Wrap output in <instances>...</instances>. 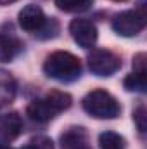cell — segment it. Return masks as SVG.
I'll use <instances>...</instances> for the list:
<instances>
[{
    "label": "cell",
    "mask_w": 147,
    "mask_h": 149,
    "mask_svg": "<svg viewBox=\"0 0 147 149\" xmlns=\"http://www.w3.org/2000/svg\"><path fill=\"white\" fill-rule=\"evenodd\" d=\"M94 0H55V5L64 12H81L87 10Z\"/></svg>",
    "instance_id": "9a60e30c"
},
{
    "label": "cell",
    "mask_w": 147,
    "mask_h": 149,
    "mask_svg": "<svg viewBox=\"0 0 147 149\" xmlns=\"http://www.w3.org/2000/svg\"><path fill=\"white\" fill-rule=\"evenodd\" d=\"M125 139L116 134V132H111L106 130L99 135V148L101 149H125Z\"/></svg>",
    "instance_id": "4fadbf2b"
},
{
    "label": "cell",
    "mask_w": 147,
    "mask_h": 149,
    "mask_svg": "<svg viewBox=\"0 0 147 149\" xmlns=\"http://www.w3.org/2000/svg\"><path fill=\"white\" fill-rule=\"evenodd\" d=\"M23 120L17 113H9L0 118V141L9 142L21 135L23 132Z\"/></svg>",
    "instance_id": "52a82bcc"
},
{
    "label": "cell",
    "mask_w": 147,
    "mask_h": 149,
    "mask_svg": "<svg viewBox=\"0 0 147 149\" xmlns=\"http://www.w3.org/2000/svg\"><path fill=\"white\" fill-rule=\"evenodd\" d=\"M16 97V80L12 74L0 70V106L12 102Z\"/></svg>",
    "instance_id": "8fae6325"
},
{
    "label": "cell",
    "mask_w": 147,
    "mask_h": 149,
    "mask_svg": "<svg viewBox=\"0 0 147 149\" xmlns=\"http://www.w3.org/2000/svg\"><path fill=\"white\" fill-rule=\"evenodd\" d=\"M43 71L49 78H54L57 81H74L81 74V63L71 52L55 50L47 56L43 63Z\"/></svg>",
    "instance_id": "6da1fadb"
},
{
    "label": "cell",
    "mask_w": 147,
    "mask_h": 149,
    "mask_svg": "<svg viewBox=\"0 0 147 149\" xmlns=\"http://www.w3.org/2000/svg\"><path fill=\"white\" fill-rule=\"evenodd\" d=\"M146 59L147 56L144 52H140L133 57V73H146Z\"/></svg>",
    "instance_id": "ac0fdd59"
},
{
    "label": "cell",
    "mask_w": 147,
    "mask_h": 149,
    "mask_svg": "<svg viewBox=\"0 0 147 149\" xmlns=\"http://www.w3.org/2000/svg\"><path fill=\"white\" fill-rule=\"evenodd\" d=\"M45 99L49 101V104H50L57 113L66 111V109L71 106V102H73L71 95L66 94V92H61V90H52V92H49Z\"/></svg>",
    "instance_id": "7c38bea8"
},
{
    "label": "cell",
    "mask_w": 147,
    "mask_h": 149,
    "mask_svg": "<svg viewBox=\"0 0 147 149\" xmlns=\"http://www.w3.org/2000/svg\"><path fill=\"white\" fill-rule=\"evenodd\" d=\"M146 9L144 5H140L133 10H123L116 14L112 19V30L121 37H135L146 28Z\"/></svg>",
    "instance_id": "3957f363"
},
{
    "label": "cell",
    "mask_w": 147,
    "mask_h": 149,
    "mask_svg": "<svg viewBox=\"0 0 147 149\" xmlns=\"http://www.w3.org/2000/svg\"><path fill=\"white\" fill-rule=\"evenodd\" d=\"M123 85L130 92H146L147 88V78L146 73H132L123 80Z\"/></svg>",
    "instance_id": "5bb4252c"
},
{
    "label": "cell",
    "mask_w": 147,
    "mask_h": 149,
    "mask_svg": "<svg viewBox=\"0 0 147 149\" xmlns=\"http://www.w3.org/2000/svg\"><path fill=\"white\" fill-rule=\"evenodd\" d=\"M83 109L94 118L99 120H112L116 116H119L121 106L116 101V97H112L109 92L102 90V88H95L92 92H88L83 101H81Z\"/></svg>",
    "instance_id": "7a4b0ae2"
},
{
    "label": "cell",
    "mask_w": 147,
    "mask_h": 149,
    "mask_svg": "<svg viewBox=\"0 0 147 149\" xmlns=\"http://www.w3.org/2000/svg\"><path fill=\"white\" fill-rule=\"evenodd\" d=\"M26 113H28V116H30L33 121H38V123H47V121H50L55 114H59V113L49 104L47 99L31 101V102L28 104V108H26Z\"/></svg>",
    "instance_id": "9c48e42d"
},
{
    "label": "cell",
    "mask_w": 147,
    "mask_h": 149,
    "mask_svg": "<svg viewBox=\"0 0 147 149\" xmlns=\"http://www.w3.org/2000/svg\"><path fill=\"white\" fill-rule=\"evenodd\" d=\"M23 149H54V144H52V141H50L49 137H45V135H37V137H33V139L30 141L28 146H24Z\"/></svg>",
    "instance_id": "2e32d148"
},
{
    "label": "cell",
    "mask_w": 147,
    "mask_h": 149,
    "mask_svg": "<svg viewBox=\"0 0 147 149\" xmlns=\"http://www.w3.org/2000/svg\"><path fill=\"white\" fill-rule=\"evenodd\" d=\"M23 45L17 38L9 37V35H0V63H9L12 61L19 52Z\"/></svg>",
    "instance_id": "30bf717a"
},
{
    "label": "cell",
    "mask_w": 147,
    "mask_h": 149,
    "mask_svg": "<svg viewBox=\"0 0 147 149\" xmlns=\"http://www.w3.org/2000/svg\"><path fill=\"white\" fill-rule=\"evenodd\" d=\"M45 21H47V17H45L43 10L35 3H28L19 12V26L24 31H30V33L37 35L38 31L43 28Z\"/></svg>",
    "instance_id": "8992f818"
},
{
    "label": "cell",
    "mask_w": 147,
    "mask_h": 149,
    "mask_svg": "<svg viewBox=\"0 0 147 149\" xmlns=\"http://www.w3.org/2000/svg\"><path fill=\"white\" fill-rule=\"evenodd\" d=\"M133 120H135V125H137L139 132H146V128H147V113H146V106H139V108L133 111Z\"/></svg>",
    "instance_id": "e0dca14e"
},
{
    "label": "cell",
    "mask_w": 147,
    "mask_h": 149,
    "mask_svg": "<svg viewBox=\"0 0 147 149\" xmlns=\"http://www.w3.org/2000/svg\"><path fill=\"white\" fill-rule=\"evenodd\" d=\"M61 149H92L88 144L87 132L81 127L66 130L61 135Z\"/></svg>",
    "instance_id": "ba28073f"
},
{
    "label": "cell",
    "mask_w": 147,
    "mask_h": 149,
    "mask_svg": "<svg viewBox=\"0 0 147 149\" xmlns=\"http://www.w3.org/2000/svg\"><path fill=\"white\" fill-rule=\"evenodd\" d=\"M88 68L97 76H111L121 68V59L106 49H95L88 56Z\"/></svg>",
    "instance_id": "277c9868"
},
{
    "label": "cell",
    "mask_w": 147,
    "mask_h": 149,
    "mask_svg": "<svg viewBox=\"0 0 147 149\" xmlns=\"http://www.w3.org/2000/svg\"><path fill=\"white\" fill-rule=\"evenodd\" d=\"M0 149H12V148H10V146H5V144L0 142Z\"/></svg>",
    "instance_id": "ffe728a7"
},
{
    "label": "cell",
    "mask_w": 147,
    "mask_h": 149,
    "mask_svg": "<svg viewBox=\"0 0 147 149\" xmlns=\"http://www.w3.org/2000/svg\"><path fill=\"white\" fill-rule=\"evenodd\" d=\"M69 33L74 42L83 49H92L97 42V28L88 19H73L69 24Z\"/></svg>",
    "instance_id": "5b68a950"
},
{
    "label": "cell",
    "mask_w": 147,
    "mask_h": 149,
    "mask_svg": "<svg viewBox=\"0 0 147 149\" xmlns=\"http://www.w3.org/2000/svg\"><path fill=\"white\" fill-rule=\"evenodd\" d=\"M16 0H0V5H7V3H12Z\"/></svg>",
    "instance_id": "d6986e66"
}]
</instances>
